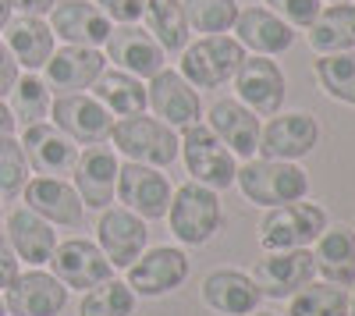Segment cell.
Returning <instances> with one entry per match:
<instances>
[{"mask_svg": "<svg viewBox=\"0 0 355 316\" xmlns=\"http://www.w3.org/2000/svg\"><path fill=\"white\" fill-rule=\"evenodd\" d=\"M316 267H313V252L306 249H281V252H266L263 260H256L252 267V284L259 288V295L270 299H291L299 288L313 281Z\"/></svg>", "mask_w": 355, "mask_h": 316, "instance_id": "obj_9", "label": "cell"}, {"mask_svg": "<svg viewBox=\"0 0 355 316\" xmlns=\"http://www.w3.org/2000/svg\"><path fill=\"white\" fill-rule=\"evenodd\" d=\"M146 21H150L153 40L164 46V53H178L189 43V18L182 0H146Z\"/></svg>", "mask_w": 355, "mask_h": 316, "instance_id": "obj_31", "label": "cell"}, {"mask_svg": "<svg viewBox=\"0 0 355 316\" xmlns=\"http://www.w3.org/2000/svg\"><path fill=\"white\" fill-rule=\"evenodd\" d=\"M320 142V125L309 114L295 110V114H281L259 132V153L266 160H299L306 153L316 150Z\"/></svg>", "mask_w": 355, "mask_h": 316, "instance_id": "obj_18", "label": "cell"}, {"mask_svg": "<svg viewBox=\"0 0 355 316\" xmlns=\"http://www.w3.org/2000/svg\"><path fill=\"white\" fill-rule=\"evenodd\" d=\"M185 18H189V28H196V33L224 36L227 28H234L239 0H185Z\"/></svg>", "mask_w": 355, "mask_h": 316, "instance_id": "obj_36", "label": "cell"}, {"mask_svg": "<svg viewBox=\"0 0 355 316\" xmlns=\"http://www.w3.org/2000/svg\"><path fill=\"white\" fill-rule=\"evenodd\" d=\"M93 93L96 100L110 110V114H121V118H132V114L146 110V89H142V78L128 75V71H103L93 82Z\"/></svg>", "mask_w": 355, "mask_h": 316, "instance_id": "obj_30", "label": "cell"}, {"mask_svg": "<svg viewBox=\"0 0 355 316\" xmlns=\"http://www.w3.org/2000/svg\"><path fill=\"white\" fill-rule=\"evenodd\" d=\"M18 256H15V249H11V242H8V235L0 231V288H11L15 284V277L21 274L18 270Z\"/></svg>", "mask_w": 355, "mask_h": 316, "instance_id": "obj_40", "label": "cell"}, {"mask_svg": "<svg viewBox=\"0 0 355 316\" xmlns=\"http://www.w3.org/2000/svg\"><path fill=\"white\" fill-rule=\"evenodd\" d=\"M15 82H18V61L11 57L8 43L0 40V100L11 93V85H15Z\"/></svg>", "mask_w": 355, "mask_h": 316, "instance_id": "obj_41", "label": "cell"}, {"mask_svg": "<svg viewBox=\"0 0 355 316\" xmlns=\"http://www.w3.org/2000/svg\"><path fill=\"white\" fill-rule=\"evenodd\" d=\"M288 316H348V295L341 284L309 281L288 302Z\"/></svg>", "mask_w": 355, "mask_h": 316, "instance_id": "obj_33", "label": "cell"}, {"mask_svg": "<svg viewBox=\"0 0 355 316\" xmlns=\"http://www.w3.org/2000/svg\"><path fill=\"white\" fill-rule=\"evenodd\" d=\"M167 217H171V231H174L178 242L206 245L220 227V199H217L214 188H206L199 182H189L171 195Z\"/></svg>", "mask_w": 355, "mask_h": 316, "instance_id": "obj_5", "label": "cell"}, {"mask_svg": "<svg viewBox=\"0 0 355 316\" xmlns=\"http://www.w3.org/2000/svg\"><path fill=\"white\" fill-rule=\"evenodd\" d=\"M331 4H348V0H331Z\"/></svg>", "mask_w": 355, "mask_h": 316, "instance_id": "obj_48", "label": "cell"}, {"mask_svg": "<svg viewBox=\"0 0 355 316\" xmlns=\"http://www.w3.org/2000/svg\"><path fill=\"white\" fill-rule=\"evenodd\" d=\"M4 235L15 249L18 260H25L28 267H43L53 249H57V235H53V224H46L40 213H33L28 207L8 213V227H4Z\"/></svg>", "mask_w": 355, "mask_h": 316, "instance_id": "obj_25", "label": "cell"}, {"mask_svg": "<svg viewBox=\"0 0 355 316\" xmlns=\"http://www.w3.org/2000/svg\"><path fill=\"white\" fill-rule=\"evenodd\" d=\"M50 270L53 277L64 284V288L71 292H89V288H96V284L110 281L114 277V267L110 260L103 256V249L96 242H85V238H68L53 249L50 256Z\"/></svg>", "mask_w": 355, "mask_h": 316, "instance_id": "obj_7", "label": "cell"}, {"mask_svg": "<svg viewBox=\"0 0 355 316\" xmlns=\"http://www.w3.org/2000/svg\"><path fill=\"white\" fill-rule=\"evenodd\" d=\"M11 15H15V11L8 8V0H0V33H4V25L11 21Z\"/></svg>", "mask_w": 355, "mask_h": 316, "instance_id": "obj_44", "label": "cell"}, {"mask_svg": "<svg viewBox=\"0 0 355 316\" xmlns=\"http://www.w3.org/2000/svg\"><path fill=\"white\" fill-rule=\"evenodd\" d=\"M50 89H46V82L36 75V71H28V75H18V82L11 85V114H15V125L28 128V125H43L50 118Z\"/></svg>", "mask_w": 355, "mask_h": 316, "instance_id": "obj_32", "label": "cell"}, {"mask_svg": "<svg viewBox=\"0 0 355 316\" xmlns=\"http://www.w3.org/2000/svg\"><path fill=\"white\" fill-rule=\"evenodd\" d=\"M28 182V160L15 135H0V199H15Z\"/></svg>", "mask_w": 355, "mask_h": 316, "instance_id": "obj_37", "label": "cell"}, {"mask_svg": "<svg viewBox=\"0 0 355 316\" xmlns=\"http://www.w3.org/2000/svg\"><path fill=\"white\" fill-rule=\"evenodd\" d=\"M245 61V46L231 36H202L199 43L185 46L182 53V75L192 89H217L231 82L239 64Z\"/></svg>", "mask_w": 355, "mask_h": 316, "instance_id": "obj_3", "label": "cell"}, {"mask_svg": "<svg viewBox=\"0 0 355 316\" xmlns=\"http://www.w3.org/2000/svg\"><path fill=\"white\" fill-rule=\"evenodd\" d=\"M210 132L224 142L234 157L252 160V153L259 150V118L239 100H217L210 107Z\"/></svg>", "mask_w": 355, "mask_h": 316, "instance_id": "obj_23", "label": "cell"}, {"mask_svg": "<svg viewBox=\"0 0 355 316\" xmlns=\"http://www.w3.org/2000/svg\"><path fill=\"white\" fill-rule=\"evenodd\" d=\"M107 57L128 75L135 78H153L160 68H164V46L150 36L142 33L135 25H125V28H110L107 36Z\"/></svg>", "mask_w": 355, "mask_h": 316, "instance_id": "obj_21", "label": "cell"}, {"mask_svg": "<svg viewBox=\"0 0 355 316\" xmlns=\"http://www.w3.org/2000/svg\"><path fill=\"white\" fill-rule=\"evenodd\" d=\"M316 78H320L323 93H327L331 100H341V103H352L355 107V53L352 50L320 53Z\"/></svg>", "mask_w": 355, "mask_h": 316, "instance_id": "obj_34", "label": "cell"}, {"mask_svg": "<svg viewBox=\"0 0 355 316\" xmlns=\"http://www.w3.org/2000/svg\"><path fill=\"white\" fill-rule=\"evenodd\" d=\"M171 182L160 175V167H150V164H121L117 167V199L139 213L142 220H160L167 217V207H171Z\"/></svg>", "mask_w": 355, "mask_h": 316, "instance_id": "obj_8", "label": "cell"}, {"mask_svg": "<svg viewBox=\"0 0 355 316\" xmlns=\"http://www.w3.org/2000/svg\"><path fill=\"white\" fill-rule=\"evenodd\" d=\"M202 299L224 316H249L259 306V288L242 270H214L202 281Z\"/></svg>", "mask_w": 355, "mask_h": 316, "instance_id": "obj_27", "label": "cell"}, {"mask_svg": "<svg viewBox=\"0 0 355 316\" xmlns=\"http://www.w3.org/2000/svg\"><path fill=\"white\" fill-rule=\"evenodd\" d=\"M178 142H182L178 153L185 157V167H189L192 182L214 188V192L234 185V170H239L234 153L210 132V125H189V128H182Z\"/></svg>", "mask_w": 355, "mask_h": 316, "instance_id": "obj_4", "label": "cell"}, {"mask_svg": "<svg viewBox=\"0 0 355 316\" xmlns=\"http://www.w3.org/2000/svg\"><path fill=\"white\" fill-rule=\"evenodd\" d=\"M110 139L117 153L150 167H171L178 160V146H182L171 125H164L160 118H146V114H132V118L114 121Z\"/></svg>", "mask_w": 355, "mask_h": 316, "instance_id": "obj_2", "label": "cell"}, {"mask_svg": "<svg viewBox=\"0 0 355 316\" xmlns=\"http://www.w3.org/2000/svg\"><path fill=\"white\" fill-rule=\"evenodd\" d=\"M234 33H239V43L252 53H284L291 43H295V28L277 18L270 8H245L239 11V18H234Z\"/></svg>", "mask_w": 355, "mask_h": 316, "instance_id": "obj_24", "label": "cell"}, {"mask_svg": "<svg viewBox=\"0 0 355 316\" xmlns=\"http://www.w3.org/2000/svg\"><path fill=\"white\" fill-rule=\"evenodd\" d=\"M117 157L100 146V142H93V146H85V153L78 157L75 164V192L85 207L93 210H107L114 203V188H117Z\"/></svg>", "mask_w": 355, "mask_h": 316, "instance_id": "obj_20", "label": "cell"}, {"mask_svg": "<svg viewBox=\"0 0 355 316\" xmlns=\"http://www.w3.org/2000/svg\"><path fill=\"white\" fill-rule=\"evenodd\" d=\"M146 103H150L153 114L171 128H189V125H199V118H202L199 93L178 71H167V68H160L150 78Z\"/></svg>", "mask_w": 355, "mask_h": 316, "instance_id": "obj_15", "label": "cell"}, {"mask_svg": "<svg viewBox=\"0 0 355 316\" xmlns=\"http://www.w3.org/2000/svg\"><path fill=\"white\" fill-rule=\"evenodd\" d=\"M0 316H8V306H4V299H0Z\"/></svg>", "mask_w": 355, "mask_h": 316, "instance_id": "obj_46", "label": "cell"}, {"mask_svg": "<svg viewBox=\"0 0 355 316\" xmlns=\"http://www.w3.org/2000/svg\"><path fill=\"white\" fill-rule=\"evenodd\" d=\"M309 46L316 53H341L355 46V4H331L309 25Z\"/></svg>", "mask_w": 355, "mask_h": 316, "instance_id": "obj_29", "label": "cell"}, {"mask_svg": "<svg viewBox=\"0 0 355 316\" xmlns=\"http://www.w3.org/2000/svg\"><path fill=\"white\" fill-rule=\"evenodd\" d=\"M50 15V33L64 40L68 46H103L110 36V18L85 0H57L46 11Z\"/></svg>", "mask_w": 355, "mask_h": 316, "instance_id": "obj_16", "label": "cell"}, {"mask_svg": "<svg viewBox=\"0 0 355 316\" xmlns=\"http://www.w3.org/2000/svg\"><path fill=\"white\" fill-rule=\"evenodd\" d=\"M242 195L259 207H284L299 203L309 192V175L295 160H245L234 170Z\"/></svg>", "mask_w": 355, "mask_h": 316, "instance_id": "obj_1", "label": "cell"}, {"mask_svg": "<svg viewBox=\"0 0 355 316\" xmlns=\"http://www.w3.org/2000/svg\"><path fill=\"white\" fill-rule=\"evenodd\" d=\"M249 316H274V313H249Z\"/></svg>", "mask_w": 355, "mask_h": 316, "instance_id": "obj_47", "label": "cell"}, {"mask_svg": "<svg viewBox=\"0 0 355 316\" xmlns=\"http://www.w3.org/2000/svg\"><path fill=\"white\" fill-rule=\"evenodd\" d=\"M0 135H15V114L4 100H0Z\"/></svg>", "mask_w": 355, "mask_h": 316, "instance_id": "obj_43", "label": "cell"}, {"mask_svg": "<svg viewBox=\"0 0 355 316\" xmlns=\"http://www.w3.org/2000/svg\"><path fill=\"white\" fill-rule=\"evenodd\" d=\"M107 57L96 46H64V50H53L46 68V89L57 96H68V93H82L89 89L100 75H103Z\"/></svg>", "mask_w": 355, "mask_h": 316, "instance_id": "obj_17", "label": "cell"}, {"mask_svg": "<svg viewBox=\"0 0 355 316\" xmlns=\"http://www.w3.org/2000/svg\"><path fill=\"white\" fill-rule=\"evenodd\" d=\"M270 4V11L277 18H284L288 25H299V28H309L316 21V15L323 11L320 0H266Z\"/></svg>", "mask_w": 355, "mask_h": 316, "instance_id": "obj_38", "label": "cell"}, {"mask_svg": "<svg viewBox=\"0 0 355 316\" xmlns=\"http://www.w3.org/2000/svg\"><path fill=\"white\" fill-rule=\"evenodd\" d=\"M25 203L33 213H40L46 224H64V227H78L85 217V203L78 199L75 185H68L64 178H33L21 188Z\"/></svg>", "mask_w": 355, "mask_h": 316, "instance_id": "obj_22", "label": "cell"}, {"mask_svg": "<svg viewBox=\"0 0 355 316\" xmlns=\"http://www.w3.org/2000/svg\"><path fill=\"white\" fill-rule=\"evenodd\" d=\"M50 118H53V128H61L71 142H85V146L110 139V128H114L110 110L96 96H85V93L57 96L50 103Z\"/></svg>", "mask_w": 355, "mask_h": 316, "instance_id": "obj_10", "label": "cell"}, {"mask_svg": "<svg viewBox=\"0 0 355 316\" xmlns=\"http://www.w3.org/2000/svg\"><path fill=\"white\" fill-rule=\"evenodd\" d=\"M96 238H100V249L110 260V267L128 270L146 252L150 227H146V220L139 213H132L128 207H114V210H103L100 227H96Z\"/></svg>", "mask_w": 355, "mask_h": 316, "instance_id": "obj_13", "label": "cell"}, {"mask_svg": "<svg viewBox=\"0 0 355 316\" xmlns=\"http://www.w3.org/2000/svg\"><path fill=\"white\" fill-rule=\"evenodd\" d=\"M132 309H135V292L125 281L110 277L82 295L78 316H132Z\"/></svg>", "mask_w": 355, "mask_h": 316, "instance_id": "obj_35", "label": "cell"}, {"mask_svg": "<svg viewBox=\"0 0 355 316\" xmlns=\"http://www.w3.org/2000/svg\"><path fill=\"white\" fill-rule=\"evenodd\" d=\"M234 93H239V103H245L252 114H277L284 107L288 85L270 57L252 53L234 71Z\"/></svg>", "mask_w": 355, "mask_h": 316, "instance_id": "obj_12", "label": "cell"}, {"mask_svg": "<svg viewBox=\"0 0 355 316\" xmlns=\"http://www.w3.org/2000/svg\"><path fill=\"white\" fill-rule=\"evenodd\" d=\"M96 4L110 21H121V25H135L146 11V0H96Z\"/></svg>", "mask_w": 355, "mask_h": 316, "instance_id": "obj_39", "label": "cell"}, {"mask_svg": "<svg viewBox=\"0 0 355 316\" xmlns=\"http://www.w3.org/2000/svg\"><path fill=\"white\" fill-rule=\"evenodd\" d=\"M348 316H355V295L348 299Z\"/></svg>", "mask_w": 355, "mask_h": 316, "instance_id": "obj_45", "label": "cell"}, {"mask_svg": "<svg viewBox=\"0 0 355 316\" xmlns=\"http://www.w3.org/2000/svg\"><path fill=\"white\" fill-rule=\"evenodd\" d=\"M4 306L11 316H57L68 306V288L53 274L28 270L18 274L11 288H4Z\"/></svg>", "mask_w": 355, "mask_h": 316, "instance_id": "obj_19", "label": "cell"}, {"mask_svg": "<svg viewBox=\"0 0 355 316\" xmlns=\"http://www.w3.org/2000/svg\"><path fill=\"white\" fill-rule=\"evenodd\" d=\"M313 267L327 277L331 284H355V235L348 227H323V235L316 238Z\"/></svg>", "mask_w": 355, "mask_h": 316, "instance_id": "obj_28", "label": "cell"}, {"mask_svg": "<svg viewBox=\"0 0 355 316\" xmlns=\"http://www.w3.org/2000/svg\"><path fill=\"white\" fill-rule=\"evenodd\" d=\"M53 4H57V0H8L11 11H18V15H36V18H43Z\"/></svg>", "mask_w": 355, "mask_h": 316, "instance_id": "obj_42", "label": "cell"}, {"mask_svg": "<svg viewBox=\"0 0 355 316\" xmlns=\"http://www.w3.org/2000/svg\"><path fill=\"white\" fill-rule=\"evenodd\" d=\"M4 43L18 61V68L25 71H40L53 53V33L36 15H18V18L11 15V21L4 25Z\"/></svg>", "mask_w": 355, "mask_h": 316, "instance_id": "obj_26", "label": "cell"}, {"mask_svg": "<svg viewBox=\"0 0 355 316\" xmlns=\"http://www.w3.org/2000/svg\"><path fill=\"white\" fill-rule=\"evenodd\" d=\"M327 227V213L316 203H284V207H270V213L259 224V245L266 252H281V249H306L309 242H316Z\"/></svg>", "mask_w": 355, "mask_h": 316, "instance_id": "obj_6", "label": "cell"}, {"mask_svg": "<svg viewBox=\"0 0 355 316\" xmlns=\"http://www.w3.org/2000/svg\"><path fill=\"white\" fill-rule=\"evenodd\" d=\"M185 277H189V256L182 249L160 245V249L142 252L128 267V288L142 299H157V295L182 288Z\"/></svg>", "mask_w": 355, "mask_h": 316, "instance_id": "obj_11", "label": "cell"}, {"mask_svg": "<svg viewBox=\"0 0 355 316\" xmlns=\"http://www.w3.org/2000/svg\"><path fill=\"white\" fill-rule=\"evenodd\" d=\"M21 150H25L28 167H33L40 178H64L78 164L75 142L61 128H53L46 121L43 125H28L21 132Z\"/></svg>", "mask_w": 355, "mask_h": 316, "instance_id": "obj_14", "label": "cell"}]
</instances>
